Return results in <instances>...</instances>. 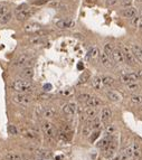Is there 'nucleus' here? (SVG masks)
Segmentation results:
<instances>
[{
	"label": "nucleus",
	"instance_id": "1",
	"mask_svg": "<svg viewBox=\"0 0 142 160\" xmlns=\"http://www.w3.org/2000/svg\"><path fill=\"white\" fill-rule=\"evenodd\" d=\"M34 89V85L31 83L30 81L28 80H17L14 81L11 83V90H14L15 92L17 93H27L31 92Z\"/></svg>",
	"mask_w": 142,
	"mask_h": 160
},
{
	"label": "nucleus",
	"instance_id": "4",
	"mask_svg": "<svg viewBox=\"0 0 142 160\" xmlns=\"http://www.w3.org/2000/svg\"><path fill=\"white\" fill-rule=\"evenodd\" d=\"M123 56H124V61L127 62L128 64L131 65V66H134L136 65V59L134 57V55L132 54V50L127 46V45H123Z\"/></svg>",
	"mask_w": 142,
	"mask_h": 160
},
{
	"label": "nucleus",
	"instance_id": "12",
	"mask_svg": "<svg viewBox=\"0 0 142 160\" xmlns=\"http://www.w3.org/2000/svg\"><path fill=\"white\" fill-rule=\"evenodd\" d=\"M24 29L27 33H38L41 29V26L39 24H37V22H29V24L25 25Z\"/></svg>",
	"mask_w": 142,
	"mask_h": 160
},
{
	"label": "nucleus",
	"instance_id": "25",
	"mask_svg": "<svg viewBox=\"0 0 142 160\" xmlns=\"http://www.w3.org/2000/svg\"><path fill=\"white\" fill-rule=\"evenodd\" d=\"M112 141V138L111 137H105V138L101 139L99 142H97V148H101V149H105V148L108 147L110 145V142Z\"/></svg>",
	"mask_w": 142,
	"mask_h": 160
},
{
	"label": "nucleus",
	"instance_id": "18",
	"mask_svg": "<svg viewBox=\"0 0 142 160\" xmlns=\"http://www.w3.org/2000/svg\"><path fill=\"white\" fill-rule=\"evenodd\" d=\"M103 82H102V77L101 76H95L92 78V87L94 90H97V91H100V90L103 89Z\"/></svg>",
	"mask_w": 142,
	"mask_h": 160
},
{
	"label": "nucleus",
	"instance_id": "6",
	"mask_svg": "<svg viewBox=\"0 0 142 160\" xmlns=\"http://www.w3.org/2000/svg\"><path fill=\"white\" fill-rule=\"evenodd\" d=\"M29 63H31L30 56L28 54H22L17 58V61L15 62V66H17V67H20V66H22V67H31V66H29Z\"/></svg>",
	"mask_w": 142,
	"mask_h": 160
},
{
	"label": "nucleus",
	"instance_id": "46",
	"mask_svg": "<svg viewBox=\"0 0 142 160\" xmlns=\"http://www.w3.org/2000/svg\"><path fill=\"white\" fill-rule=\"evenodd\" d=\"M116 3V0H108V5H114Z\"/></svg>",
	"mask_w": 142,
	"mask_h": 160
},
{
	"label": "nucleus",
	"instance_id": "32",
	"mask_svg": "<svg viewBox=\"0 0 142 160\" xmlns=\"http://www.w3.org/2000/svg\"><path fill=\"white\" fill-rule=\"evenodd\" d=\"M104 53L108 56V58L111 59V61H113V58H112V53H113V47H112L111 44H106V45H105V46H104Z\"/></svg>",
	"mask_w": 142,
	"mask_h": 160
},
{
	"label": "nucleus",
	"instance_id": "38",
	"mask_svg": "<svg viewBox=\"0 0 142 160\" xmlns=\"http://www.w3.org/2000/svg\"><path fill=\"white\" fill-rule=\"evenodd\" d=\"M8 11H9V9H8V7L6 5H0V17L7 14Z\"/></svg>",
	"mask_w": 142,
	"mask_h": 160
},
{
	"label": "nucleus",
	"instance_id": "19",
	"mask_svg": "<svg viewBox=\"0 0 142 160\" xmlns=\"http://www.w3.org/2000/svg\"><path fill=\"white\" fill-rule=\"evenodd\" d=\"M96 114H97V111H96L95 108H87L86 110L84 111V117L89 121L93 120L94 118H96Z\"/></svg>",
	"mask_w": 142,
	"mask_h": 160
},
{
	"label": "nucleus",
	"instance_id": "22",
	"mask_svg": "<svg viewBox=\"0 0 142 160\" xmlns=\"http://www.w3.org/2000/svg\"><path fill=\"white\" fill-rule=\"evenodd\" d=\"M3 159L5 160H22V156L17 154V152L10 151V152H7V154L3 156Z\"/></svg>",
	"mask_w": 142,
	"mask_h": 160
},
{
	"label": "nucleus",
	"instance_id": "2",
	"mask_svg": "<svg viewBox=\"0 0 142 160\" xmlns=\"http://www.w3.org/2000/svg\"><path fill=\"white\" fill-rule=\"evenodd\" d=\"M41 130H43V132L45 133L47 138L54 139L57 137V130L54 126V124L52 122H49V121H46V122H44L41 124Z\"/></svg>",
	"mask_w": 142,
	"mask_h": 160
},
{
	"label": "nucleus",
	"instance_id": "36",
	"mask_svg": "<svg viewBox=\"0 0 142 160\" xmlns=\"http://www.w3.org/2000/svg\"><path fill=\"white\" fill-rule=\"evenodd\" d=\"M90 98H91V95L90 94H87V93H83V94H80V95H78V100H80L81 102H85V103H86V101Z\"/></svg>",
	"mask_w": 142,
	"mask_h": 160
},
{
	"label": "nucleus",
	"instance_id": "42",
	"mask_svg": "<svg viewBox=\"0 0 142 160\" xmlns=\"http://www.w3.org/2000/svg\"><path fill=\"white\" fill-rule=\"evenodd\" d=\"M49 1H52V0H36V1H35V5L40 6V5H45V3L49 2Z\"/></svg>",
	"mask_w": 142,
	"mask_h": 160
},
{
	"label": "nucleus",
	"instance_id": "21",
	"mask_svg": "<svg viewBox=\"0 0 142 160\" xmlns=\"http://www.w3.org/2000/svg\"><path fill=\"white\" fill-rule=\"evenodd\" d=\"M131 50H132V54L134 55L136 61H139L140 63H142V49L140 48L138 45H133Z\"/></svg>",
	"mask_w": 142,
	"mask_h": 160
},
{
	"label": "nucleus",
	"instance_id": "30",
	"mask_svg": "<svg viewBox=\"0 0 142 160\" xmlns=\"http://www.w3.org/2000/svg\"><path fill=\"white\" fill-rule=\"evenodd\" d=\"M10 20H11V14H10L9 11L7 12V14H5L3 16H1V17H0V24H2V25L8 24Z\"/></svg>",
	"mask_w": 142,
	"mask_h": 160
},
{
	"label": "nucleus",
	"instance_id": "13",
	"mask_svg": "<svg viewBox=\"0 0 142 160\" xmlns=\"http://www.w3.org/2000/svg\"><path fill=\"white\" fill-rule=\"evenodd\" d=\"M136 14H138V10H136V8H133V7H129V8L121 11V15L123 16L124 18H129V19L136 17Z\"/></svg>",
	"mask_w": 142,
	"mask_h": 160
},
{
	"label": "nucleus",
	"instance_id": "16",
	"mask_svg": "<svg viewBox=\"0 0 142 160\" xmlns=\"http://www.w3.org/2000/svg\"><path fill=\"white\" fill-rule=\"evenodd\" d=\"M112 118V111L110 108H103L102 111H101V118L100 120L102 122H108L110 119Z\"/></svg>",
	"mask_w": 142,
	"mask_h": 160
},
{
	"label": "nucleus",
	"instance_id": "14",
	"mask_svg": "<svg viewBox=\"0 0 142 160\" xmlns=\"http://www.w3.org/2000/svg\"><path fill=\"white\" fill-rule=\"evenodd\" d=\"M100 61H101V64H102L103 66H105V67L110 68L113 66V61H111V59L108 58V56L106 55L104 52L100 54Z\"/></svg>",
	"mask_w": 142,
	"mask_h": 160
},
{
	"label": "nucleus",
	"instance_id": "26",
	"mask_svg": "<svg viewBox=\"0 0 142 160\" xmlns=\"http://www.w3.org/2000/svg\"><path fill=\"white\" fill-rule=\"evenodd\" d=\"M102 82H103V85L108 86V87H112V86H114L115 84V80L111 76H103Z\"/></svg>",
	"mask_w": 142,
	"mask_h": 160
},
{
	"label": "nucleus",
	"instance_id": "3",
	"mask_svg": "<svg viewBox=\"0 0 142 160\" xmlns=\"http://www.w3.org/2000/svg\"><path fill=\"white\" fill-rule=\"evenodd\" d=\"M13 101L15 102V103H18V104L28 105L33 102V98H31V96L28 95V94L19 93V94H16V95L13 96Z\"/></svg>",
	"mask_w": 142,
	"mask_h": 160
},
{
	"label": "nucleus",
	"instance_id": "49",
	"mask_svg": "<svg viewBox=\"0 0 142 160\" xmlns=\"http://www.w3.org/2000/svg\"><path fill=\"white\" fill-rule=\"evenodd\" d=\"M136 1H138V2H142V0H136Z\"/></svg>",
	"mask_w": 142,
	"mask_h": 160
},
{
	"label": "nucleus",
	"instance_id": "29",
	"mask_svg": "<svg viewBox=\"0 0 142 160\" xmlns=\"http://www.w3.org/2000/svg\"><path fill=\"white\" fill-rule=\"evenodd\" d=\"M92 132H93V130L92 128H91L90 123L85 124V126H83V129H82V134H83V137H90Z\"/></svg>",
	"mask_w": 142,
	"mask_h": 160
},
{
	"label": "nucleus",
	"instance_id": "23",
	"mask_svg": "<svg viewBox=\"0 0 142 160\" xmlns=\"http://www.w3.org/2000/svg\"><path fill=\"white\" fill-rule=\"evenodd\" d=\"M22 134L29 139H36L38 137L37 132L34 131L33 129H22Z\"/></svg>",
	"mask_w": 142,
	"mask_h": 160
},
{
	"label": "nucleus",
	"instance_id": "31",
	"mask_svg": "<svg viewBox=\"0 0 142 160\" xmlns=\"http://www.w3.org/2000/svg\"><path fill=\"white\" fill-rule=\"evenodd\" d=\"M140 89V85L136 82L134 83H130V84H127V91L128 92H136L138 90Z\"/></svg>",
	"mask_w": 142,
	"mask_h": 160
},
{
	"label": "nucleus",
	"instance_id": "11",
	"mask_svg": "<svg viewBox=\"0 0 142 160\" xmlns=\"http://www.w3.org/2000/svg\"><path fill=\"white\" fill-rule=\"evenodd\" d=\"M112 58H113V62H116L119 64H122L124 63V56L123 53L121 49H113V53H112Z\"/></svg>",
	"mask_w": 142,
	"mask_h": 160
},
{
	"label": "nucleus",
	"instance_id": "5",
	"mask_svg": "<svg viewBox=\"0 0 142 160\" xmlns=\"http://www.w3.org/2000/svg\"><path fill=\"white\" fill-rule=\"evenodd\" d=\"M34 14H35L34 8H29V7H27L26 9L22 10V11L16 12V18L18 19L19 22H24V20H27L28 18H30Z\"/></svg>",
	"mask_w": 142,
	"mask_h": 160
},
{
	"label": "nucleus",
	"instance_id": "8",
	"mask_svg": "<svg viewBox=\"0 0 142 160\" xmlns=\"http://www.w3.org/2000/svg\"><path fill=\"white\" fill-rule=\"evenodd\" d=\"M56 27H58L59 29H68L75 26V22L72 19H61L58 22H56Z\"/></svg>",
	"mask_w": 142,
	"mask_h": 160
},
{
	"label": "nucleus",
	"instance_id": "20",
	"mask_svg": "<svg viewBox=\"0 0 142 160\" xmlns=\"http://www.w3.org/2000/svg\"><path fill=\"white\" fill-rule=\"evenodd\" d=\"M20 76L24 77V80H30L34 76V68L33 67H25L20 73Z\"/></svg>",
	"mask_w": 142,
	"mask_h": 160
},
{
	"label": "nucleus",
	"instance_id": "9",
	"mask_svg": "<svg viewBox=\"0 0 142 160\" xmlns=\"http://www.w3.org/2000/svg\"><path fill=\"white\" fill-rule=\"evenodd\" d=\"M115 151H116V141L112 139L110 145L104 149V156L106 158H112L115 154Z\"/></svg>",
	"mask_w": 142,
	"mask_h": 160
},
{
	"label": "nucleus",
	"instance_id": "34",
	"mask_svg": "<svg viewBox=\"0 0 142 160\" xmlns=\"http://www.w3.org/2000/svg\"><path fill=\"white\" fill-rule=\"evenodd\" d=\"M131 102L134 104H140L142 103V95H132L131 96Z\"/></svg>",
	"mask_w": 142,
	"mask_h": 160
},
{
	"label": "nucleus",
	"instance_id": "24",
	"mask_svg": "<svg viewBox=\"0 0 142 160\" xmlns=\"http://www.w3.org/2000/svg\"><path fill=\"white\" fill-rule=\"evenodd\" d=\"M36 154L39 158H43V159H49L52 157V152L49 150H46V149H38L36 151Z\"/></svg>",
	"mask_w": 142,
	"mask_h": 160
},
{
	"label": "nucleus",
	"instance_id": "40",
	"mask_svg": "<svg viewBox=\"0 0 142 160\" xmlns=\"http://www.w3.org/2000/svg\"><path fill=\"white\" fill-rule=\"evenodd\" d=\"M114 131H115L114 126H112V124H110V126H106V133H108V135H110V134H113V133H114Z\"/></svg>",
	"mask_w": 142,
	"mask_h": 160
},
{
	"label": "nucleus",
	"instance_id": "17",
	"mask_svg": "<svg viewBox=\"0 0 142 160\" xmlns=\"http://www.w3.org/2000/svg\"><path fill=\"white\" fill-rule=\"evenodd\" d=\"M101 104H102V101L99 98H95V96H91L86 101V105L89 108H97Z\"/></svg>",
	"mask_w": 142,
	"mask_h": 160
},
{
	"label": "nucleus",
	"instance_id": "47",
	"mask_svg": "<svg viewBox=\"0 0 142 160\" xmlns=\"http://www.w3.org/2000/svg\"><path fill=\"white\" fill-rule=\"evenodd\" d=\"M136 75H138V77H139V78H142V70H140V71L136 73Z\"/></svg>",
	"mask_w": 142,
	"mask_h": 160
},
{
	"label": "nucleus",
	"instance_id": "39",
	"mask_svg": "<svg viewBox=\"0 0 142 160\" xmlns=\"http://www.w3.org/2000/svg\"><path fill=\"white\" fill-rule=\"evenodd\" d=\"M140 17H133V18H131V25L132 26H134V27H138L139 26V22H140Z\"/></svg>",
	"mask_w": 142,
	"mask_h": 160
},
{
	"label": "nucleus",
	"instance_id": "45",
	"mask_svg": "<svg viewBox=\"0 0 142 160\" xmlns=\"http://www.w3.org/2000/svg\"><path fill=\"white\" fill-rule=\"evenodd\" d=\"M72 93V90L69 89V90H67V91H64V92H62V94L63 95H68V94H71Z\"/></svg>",
	"mask_w": 142,
	"mask_h": 160
},
{
	"label": "nucleus",
	"instance_id": "43",
	"mask_svg": "<svg viewBox=\"0 0 142 160\" xmlns=\"http://www.w3.org/2000/svg\"><path fill=\"white\" fill-rule=\"evenodd\" d=\"M27 5H25V3H22V5H20L19 7H17V9H16V12H18V11H22V10L26 9L27 8Z\"/></svg>",
	"mask_w": 142,
	"mask_h": 160
},
{
	"label": "nucleus",
	"instance_id": "27",
	"mask_svg": "<svg viewBox=\"0 0 142 160\" xmlns=\"http://www.w3.org/2000/svg\"><path fill=\"white\" fill-rule=\"evenodd\" d=\"M106 95H108V100H111V101L113 102H117L121 100V95L117 92H115V91H108V92L106 93Z\"/></svg>",
	"mask_w": 142,
	"mask_h": 160
},
{
	"label": "nucleus",
	"instance_id": "48",
	"mask_svg": "<svg viewBox=\"0 0 142 160\" xmlns=\"http://www.w3.org/2000/svg\"><path fill=\"white\" fill-rule=\"evenodd\" d=\"M37 160H48V159H43V158H39V159H37Z\"/></svg>",
	"mask_w": 142,
	"mask_h": 160
},
{
	"label": "nucleus",
	"instance_id": "35",
	"mask_svg": "<svg viewBox=\"0 0 142 160\" xmlns=\"http://www.w3.org/2000/svg\"><path fill=\"white\" fill-rule=\"evenodd\" d=\"M100 133H101V132H100V130H95L94 132L91 133V134H93V135H91V137H90V141H91V142H94V141H95L96 139H97V138L100 137Z\"/></svg>",
	"mask_w": 142,
	"mask_h": 160
},
{
	"label": "nucleus",
	"instance_id": "28",
	"mask_svg": "<svg viewBox=\"0 0 142 160\" xmlns=\"http://www.w3.org/2000/svg\"><path fill=\"white\" fill-rule=\"evenodd\" d=\"M100 52H99V48H96V47H92V48L89 50L87 53V58L89 59H94L96 58L97 56H99Z\"/></svg>",
	"mask_w": 142,
	"mask_h": 160
},
{
	"label": "nucleus",
	"instance_id": "15",
	"mask_svg": "<svg viewBox=\"0 0 142 160\" xmlns=\"http://www.w3.org/2000/svg\"><path fill=\"white\" fill-rule=\"evenodd\" d=\"M41 117L46 118V119H52L56 115V111L54 108L52 106H48V108H44L43 111H41V114H40Z\"/></svg>",
	"mask_w": 142,
	"mask_h": 160
},
{
	"label": "nucleus",
	"instance_id": "41",
	"mask_svg": "<svg viewBox=\"0 0 142 160\" xmlns=\"http://www.w3.org/2000/svg\"><path fill=\"white\" fill-rule=\"evenodd\" d=\"M41 42H43V38L40 36H36L35 38L30 39V43H33V44H40Z\"/></svg>",
	"mask_w": 142,
	"mask_h": 160
},
{
	"label": "nucleus",
	"instance_id": "37",
	"mask_svg": "<svg viewBox=\"0 0 142 160\" xmlns=\"http://www.w3.org/2000/svg\"><path fill=\"white\" fill-rule=\"evenodd\" d=\"M8 132H9V134L15 135L18 133V130H17V128H16L15 126H11V124H10V126H8Z\"/></svg>",
	"mask_w": 142,
	"mask_h": 160
},
{
	"label": "nucleus",
	"instance_id": "7",
	"mask_svg": "<svg viewBox=\"0 0 142 160\" xmlns=\"http://www.w3.org/2000/svg\"><path fill=\"white\" fill-rule=\"evenodd\" d=\"M62 110H63V113L66 114L67 117H73V115H75L76 112H77V106H76L75 103L69 102V103H66V104L63 106Z\"/></svg>",
	"mask_w": 142,
	"mask_h": 160
},
{
	"label": "nucleus",
	"instance_id": "33",
	"mask_svg": "<svg viewBox=\"0 0 142 160\" xmlns=\"http://www.w3.org/2000/svg\"><path fill=\"white\" fill-rule=\"evenodd\" d=\"M90 76L91 75L89 72H83V74L78 78V83H85V82H87V81L90 80Z\"/></svg>",
	"mask_w": 142,
	"mask_h": 160
},
{
	"label": "nucleus",
	"instance_id": "10",
	"mask_svg": "<svg viewBox=\"0 0 142 160\" xmlns=\"http://www.w3.org/2000/svg\"><path fill=\"white\" fill-rule=\"evenodd\" d=\"M136 80H139L136 73H127L121 76V82H123L125 84L134 83V82H136Z\"/></svg>",
	"mask_w": 142,
	"mask_h": 160
},
{
	"label": "nucleus",
	"instance_id": "44",
	"mask_svg": "<svg viewBox=\"0 0 142 160\" xmlns=\"http://www.w3.org/2000/svg\"><path fill=\"white\" fill-rule=\"evenodd\" d=\"M50 89H52V85H50V84H46V85H44V90H45V91H49Z\"/></svg>",
	"mask_w": 142,
	"mask_h": 160
}]
</instances>
